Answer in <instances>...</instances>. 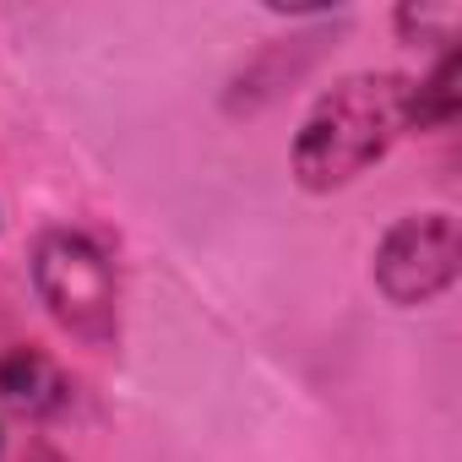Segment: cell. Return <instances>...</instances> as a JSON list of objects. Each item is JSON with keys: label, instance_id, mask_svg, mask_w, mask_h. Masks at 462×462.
I'll list each match as a JSON object with an SVG mask.
<instances>
[{"label": "cell", "instance_id": "6da1fadb", "mask_svg": "<svg viewBox=\"0 0 462 462\" xmlns=\"http://www.w3.org/2000/svg\"><path fill=\"white\" fill-rule=\"evenodd\" d=\"M413 131V77L354 71L332 82L294 131V180L316 196L354 185Z\"/></svg>", "mask_w": 462, "mask_h": 462}, {"label": "cell", "instance_id": "7a4b0ae2", "mask_svg": "<svg viewBox=\"0 0 462 462\" xmlns=\"http://www.w3.org/2000/svg\"><path fill=\"white\" fill-rule=\"evenodd\" d=\"M33 283H39V300L50 305V316L82 337V343H109L115 337V267L109 256L77 235V228H50L33 245Z\"/></svg>", "mask_w": 462, "mask_h": 462}, {"label": "cell", "instance_id": "3957f363", "mask_svg": "<svg viewBox=\"0 0 462 462\" xmlns=\"http://www.w3.org/2000/svg\"><path fill=\"white\" fill-rule=\"evenodd\" d=\"M457 267H462L457 217L451 212H408L381 235L370 273H375V289L392 305L413 310V305L440 300L457 283Z\"/></svg>", "mask_w": 462, "mask_h": 462}, {"label": "cell", "instance_id": "277c9868", "mask_svg": "<svg viewBox=\"0 0 462 462\" xmlns=\"http://www.w3.org/2000/svg\"><path fill=\"white\" fill-rule=\"evenodd\" d=\"M462 109V50H446L440 66L413 82V131H446Z\"/></svg>", "mask_w": 462, "mask_h": 462}, {"label": "cell", "instance_id": "5b68a950", "mask_svg": "<svg viewBox=\"0 0 462 462\" xmlns=\"http://www.w3.org/2000/svg\"><path fill=\"white\" fill-rule=\"evenodd\" d=\"M55 392H60V375H55V365L39 348H12L6 359H0V397L6 402L39 413V408L55 402Z\"/></svg>", "mask_w": 462, "mask_h": 462}, {"label": "cell", "instance_id": "8992f818", "mask_svg": "<svg viewBox=\"0 0 462 462\" xmlns=\"http://www.w3.org/2000/svg\"><path fill=\"white\" fill-rule=\"evenodd\" d=\"M23 462H60V457H55V451H50V446H33V451H28V457H23Z\"/></svg>", "mask_w": 462, "mask_h": 462}]
</instances>
